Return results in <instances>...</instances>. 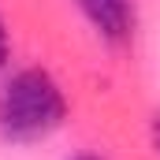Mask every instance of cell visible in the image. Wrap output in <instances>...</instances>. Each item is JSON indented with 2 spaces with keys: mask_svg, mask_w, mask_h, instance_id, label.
<instances>
[{
  "mask_svg": "<svg viewBox=\"0 0 160 160\" xmlns=\"http://www.w3.org/2000/svg\"><path fill=\"white\" fill-rule=\"evenodd\" d=\"M67 119L60 82L41 67H22L0 86V134L8 142H41Z\"/></svg>",
  "mask_w": 160,
  "mask_h": 160,
  "instance_id": "6da1fadb",
  "label": "cell"
},
{
  "mask_svg": "<svg viewBox=\"0 0 160 160\" xmlns=\"http://www.w3.org/2000/svg\"><path fill=\"white\" fill-rule=\"evenodd\" d=\"M75 8L112 45L130 41L134 30H138V0H75Z\"/></svg>",
  "mask_w": 160,
  "mask_h": 160,
  "instance_id": "7a4b0ae2",
  "label": "cell"
},
{
  "mask_svg": "<svg viewBox=\"0 0 160 160\" xmlns=\"http://www.w3.org/2000/svg\"><path fill=\"white\" fill-rule=\"evenodd\" d=\"M8 52H11V41H8V26H4V19H0V71H4V63H8Z\"/></svg>",
  "mask_w": 160,
  "mask_h": 160,
  "instance_id": "3957f363",
  "label": "cell"
},
{
  "mask_svg": "<svg viewBox=\"0 0 160 160\" xmlns=\"http://www.w3.org/2000/svg\"><path fill=\"white\" fill-rule=\"evenodd\" d=\"M153 142H157V153H160V116L153 119Z\"/></svg>",
  "mask_w": 160,
  "mask_h": 160,
  "instance_id": "277c9868",
  "label": "cell"
},
{
  "mask_svg": "<svg viewBox=\"0 0 160 160\" xmlns=\"http://www.w3.org/2000/svg\"><path fill=\"white\" fill-rule=\"evenodd\" d=\"M75 160H101V157H93V153H82V157H75Z\"/></svg>",
  "mask_w": 160,
  "mask_h": 160,
  "instance_id": "5b68a950",
  "label": "cell"
}]
</instances>
